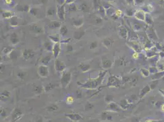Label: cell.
<instances>
[{"mask_svg":"<svg viewBox=\"0 0 164 122\" xmlns=\"http://www.w3.org/2000/svg\"><path fill=\"white\" fill-rule=\"evenodd\" d=\"M105 73H104L103 75H101L98 78L96 79V80H90V81H88L87 82H86L85 84H83V86L82 87L86 88V89H96L98 86V85L100 84L101 82L102 81V78L103 77V76H105Z\"/></svg>","mask_w":164,"mask_h":122,"instance_id":"cell-1","label":"cell"},{"mask_svg":"<svg viewBox=\"0 0 164 122\" xmlns=\"http://www.w3.org/2000/svg\"><path fill=\"white\" fill-rule=\"evenodd\" d=\"M72 79V74L70 71H64L61 78V84L63 88H66Z\"/></svg>","mask_w":164,"mask_h":122,"instance_id":"cell-2","label":"cell"},{"mask_svg":"<svg viewBox=\"0 0 164 122\" xmlns=\"http://www.w3.org/2000/svg\"><path fill=\"white\" fill-rule=\"evenodd\" d=\"M37 73L42 78H47L49 74V70L47 65H40L37 68Z\"/></svg>","mask_w":164,"mask_h":122,"instance_id":"cell-3","label":"cell"},{"mask_svg":"<svg viewBox=\"0 0 164 122\" xmlns=\"http://www.w3.org/2000/svg\"><path fill=\"white\" fill-rule=\"evenodd\" d=\"M55 69L57 71H59V72L64 71L66 69V65L65 64L64 62H62V60H59L57 58V59H55Z\"/></svg>","mask_w":164,"mask_h":122,"instance_id":"cell-4","label":"cell"},{"mask_svg":"<svg viewBox=\"0 0 164 122\" xmlns=\"http://www.w3.org/2000/svg\"><path fill=\"white\" fill-rule=\"evenodd\" d=\"M146 14L145 11L143 9L137 10V11L134 13V16L136 19L138 20L141 21H145V16H146Z\"/></svg>","mask_w":164,"mask_h":122,"instance_id":"cell-5","label":"cell"},{"mask_svg":"<svg viewBox=\"0 0 164 122\" xmlns=\"http://www.w3.org/2000/svg\"><path fill=\"white\" fill-rule=\"evenodd\" d=\"M35 52L31 49H25L22 52V57L25 60H28V59L33 58L35 56Z\"/></svg>","mask_w":164,"mask_h":122,"instance_id":"cell-6","label":"cell"},{"mask_svg":"<svg viewBox=\"0 0 164 122\" xmlns=\"http://www.w3.org/2000/svg\"><path fill=\"white\" fill-rule=\"evenodd\" d=\"M52 53L54 58L55 59H57L59 53H61V45H60L59 43H57L53 44Z\"/></svg>","mask_w":164,"mask_h":122,"instance_id":"cell-7","label":"cell"},{"mask_svg":"<svg viewBox=\"0 0 164 122\" xmlns=\"http://www.w3.org/2000/svg\"><path fill=\"white\" fill-rule=\"evenodd\" d=\"M85 34V30L82 28V27H80V28H79L75 32H74L73 36L74 38L75 39L79 40L83 37V36H84Z\"/></svg>","mask_w":164,"mask_h":122,"instance_id":"cell-8","label":"cell"},{"mask_svg":"<svg viewBox=\"0 0 164 122\" xmlns=\"http://www.w3.org/2000/svg\"><path fill=\"white\" fill-rule=\"evenodd\" d=\"M102 68L105 70H108L110 69L112 66V62L111 60L107 58H103L102 60Z\"/></svg>","mask_w":164,"mask_h":122,"instance_id":"cell-9","label":"cell"},{"mask_svg":"<svg viewBox=\"0 0 164 122\" xmlns=\"http://www.w3.org/2000/svg\"><path fill=\"white\" fill-rule=\"evenodd\" d=\"M118 34L121 38L126 39L128 37V31L124 27H120L118 30Z\"/></svg>","mask_w":164,"mask_h":122,"instance_id":"cell-10","label":"cell"},{"mask_svg":"<svg viewBox=\"0 0 164 122\" xmlns=\"http://www.w3.org/2000/svg\"><path fill=\"white\" fill-rule=\"evenodd\" d=\"M61 26L62 25H61V23H59L57 21H53L49 23V25H48V27L50 29H59Z\"/></svg>","mask_w":164,"mask_h":122,"instance_id":"cell-11","label":"cell"},{"mask_svg":"<svg viewBox=\"0 0 164 122\" xmlns=\"http://www.w3.org/2000/svg\"><path fill=\"white\" fill-rule=\"evenodd\" d=\"M29 29H30L31 31H32L34 33H36V34H40V33H42L44 32V30H43L42 27H39V26L36 25L30 26Z\"/></svg>","mask_w":164,"mask_h":122,"instance_id":"cell-12","label":"cell"},{"mask_svg":"<svg viewBox=\"0 0 164 122\" xmlns=\"http://www.w3.org/2000/svg\"><path fill=\"white\" fill-rule=\"evenodd\" d=\"M151 90V89L150 86H149V85H145V86L140 91V93L139 95L140 98H142L143 96H145V95H146L147 93H149Z\"/></svg>","mask_w":164,"mask_h":122,"instance_id":"cell-13","label":"cell"},{"mask_svg":"<svg viewBox=\"0 0 164 122\" xmlns=\"http://www.w3.org/2000/svg\"><path fill=\"white\" fill-rule=\"evenodd\" d=\"M114 40H113V39H112V38H110V37L105 38V39L103 40V45H104L107 48H108L109 47H112V46L113 45V44L114 43Z\"/></svg>","mask_w":164,"mask_h":122,"instance_id":"cell-14","label":"cell"},{"mask_svg":"<svg viewBox=\"0 0 164 122\" xmlns=\"http://www.w3.org/2000/svg\"><path fill=\"white\" fill-rule=\"evenodd\" d=\"M108 84L110 86H116L119 84V80L114 76H110L108 79Z\"/></svg>","mask_w":164,"mask_h":122,"instance_id":"cell-15","label":"cell"},{"mask_svg":"<svg viewBox=\"0 0 164 122\" xmlns=\"http://www.w3.org/2000/svg\"><path fill=\"white\" fill-rule=\"evenodd\" d=\"M11 42L12 45H17L19 42V38L16 33H13L11 36Z\"/></svg>","mask_w":164,"mask_h":122,"instance_id":"cell-16","label":"cell"},{"mask_svg":"<svg viewBox=\"0 0 164 122\" xmlns=\"http://www.w3.org/2000/svg\"><path fill=\"white\" fill-rule=\"evenodd\" d=\"M164 76V72H160V71H158V72L155 73V74H152L151 80L153 81H154V80H158L159 79L162 78Z\"/></svg>","mask_w":164,"mask_h":122,"instance_id":"cell-17","label":"cell"},{"mask_svg":"<svg viewBox=\"0 0 164 122\" xmlns=\"http://www.w3.org/2000/svg\"><path fill=\"white\" fill-rule=\"evenodd\" d=\"M79 67H80V69H81V70L83 71V72H86V71L90 70V69H91V67H90V65L84 63L80 64L79 65Z\"/></svg>","mask_w":164,"mask_h":122,"instance_id":"cell-18","label":"cell"},{"mask_svg":"<svg viewBox=\"0 0 164 122\" xmlns=\"http://www.w3.org/2000/svg\"><path fill=\"white\" fill-rule=\"evenodd\" d=\"M44 47L45 49L48 51H52L53 47V45L51 42H46L44 44Z\"/></svg>","mask_w":164,"mask_h":122,"instance_id":"cell-19","label":"cell"},{"mask_svg":"<svg viewBox=\"0 0 164 122\" xmlns=\"http://www.w3.org/2000/svg\"><path fill=\"white\" fill-rule=\"evenodd\" d=\"M68 33V27L64 25H62L59 28V34L62 36H66Z\"/></svg>","mask_w":164,"mask_h":122,"instance_id":"cell-20","label":"cell"},{"mask_svg":"<svg viewBox=\"0 0 164 122\" xmlns=\"http://www.w3.org/2000/svg\"><path fill=\"white\" fill-rule=\"evenodd\" d=\"M156 67L158 69V71L160 72H164V60L162 59V61H158Z\"/></svg>","mask_w":164,"mask_h":122,"instance_id":"cell-21","label":"cell"},{"mask_svg":"<svg viewBox=\"0 0 164 122\" xmlns=\"http://www.w3.org/2000/svg\"><path fill=\"white\" fill-rule=\"evenodd\" d=\"M51 60V58L50 56H47L45 57V58H42L41 61V64L44 65H47L48 64L50 63V62Z\"/></svg>","mask_w":164,"mask_h":122,"instance_id":"cell-22","label":"cell"},{"mask_svg":"<svg viewBox=\"0 0 164 122\" xmlns=\"http://www.w3.org/2000/svg\"><path fill=\"white\" fill-rule=\"evenodd\" d=\"M145 22L147 25H151L153 23V20L152 16H151L149 14H146V16H145Z\"/></svg>","mask_w":164,"mask_h":122,"instance_id":"cell-23","label":"cell"},{"mask_svg":"<svg viewBox=\"0 0 164 122\" xmlns=\"http://www.w3.org/2000/svg\"><path fill=\"white\" fill-rule=\"evenodd\" d=\"M146 14H149L154 11V6L151 4H148L145 6V9L143 10Z\"/></svg>","mask_w":164,"mask_h":122,"instance_id":"cell-24","label":"cell"},{"mask_svg":"<svg viewBox=\"0 0 164 122\" xmlns=\"http://www.w3.org/2000/svg\"><path fill=\"white\" fill-rule=\"evenodd\" d=\"M64 9H63V7H60V8L58 9V16L59 19L61 20H63L64 18Z\"/></svg>","mask_w":164,"mask_h":122,"instance_id":"cell-25","label":"cell"},{"mask_svg":"<svg viewBox=\"0 0 164 122\" xmlns=\"http://www.w3.org/2000/svg\"><path fill=\"white\" fill-rule=\"evenodd\" d=\"M56 85L55 84H53L52 83H49V84H47V85L45 86L44 87V90L46 92H50V91L52 90L55 87Z\"/></svg>","mask_w":164,"mask_h":122,"instance_id":"cell-26","label":"cell"},{"mask_svg":"<svg viewBox=\"0 0 164 122\" xmlns=\"http://www.w3.org/2000/svg\"><path fill=\"white\" fill-rule=\"evenodd\" d=\"M83 20H81V19L77 20H75L73 21L74 26H75V27H79V28H80V26L83 25Z\"/></svg>","mask_w":164,"mask_h":122,"instance_id":"cell-27","label":"cell"},{"mask_svg":"<svg viewBox=\"0 0 164 122\" xmlns=\"http://www.w3.org/2000/svg\"><path fill=\"white\" fill-rule=\"evenodd\" d=\"M49 37H50V40L55 43H59L60 42V38H59V36H50Z\"/></svg>","mask_w":164,"mask_h":122,"instance_id":"cell-28","label":"cell"},{"mask_svg":"<svg viewBox=\"0 0 164 122\" xmlns=\"http://www.w3.org/2000/svg\"><path fill=\"white\" fill-rule=\"evenodd\" d=\"M140 72H141V74H142V76L145 77V78L149 76V74H150V73H149V70H147V69H141Z\"/></svg>","mask_w":164,"mask_h":122,"instance_id":"cell-29","label":"cell"},{"mask_svg":"<svg viewBox=\"0 0 164 122\" xmlns=\"http://www.w3.org/2000/svg\"><path fill=\"white\" fill-rule=\"evenodd\" d=\"M142 27V25L139 23H133V29L134 31H140Z\"/></svg>","mask_w":164,"mask_h":122,"instance_id":"cell-30","label":"cell"},{"mask_svg":"<svg viewBox=\"0 0 164 122\" xmlns=\"http://www.w3.org/2000/svg\"><path fill=\"white\" fill-rule=\"evenodd\" d=\"M14 50V48H12V47H6V48H4L3 49V53L6 54H10Z\"/></svg>","mask_w":164,"mask_h":122,"instance_id":"cell-31","label":"cell"},{"mask_svg":"<svg viewBox=\"0 0 164 122\" xmlns=\"http://www.w3.org/2000/svg\"><path fill=\"white\" fill-rule=\"evenodd\" d=\"M42 90L43 89L42 87L39 86V85H36L34 88V92L36 94H40V93L42 92Z\"/></svg>","mask_w":164,"mask_h":122,"instance_id":"cell-32","label":"cell"},{"mask_svg":"<svg viewBox=\"0 0 164 122\" xmlns=\"http://www.w3.org/2000/svg\"><path fill=\"white\" fill-rule=\"evenodd\" d=\"M158 84V80H154V81H152L150 84H149V85L150 86L151 89L153 90V89H154L156 86H157V85Z\"/></svg>","mask_w":164,"mask_h":122,"instance_id":"cell-33","label":"cell"},{"mask_svg":"<svg viewBox=\"0 0 164 122\" xmlns=\"http://www.w3.org/2000/svg\"><path fill=\"white\" fill-rule=\"evenodd\" d=\"M149 73H150V74H155V73L158 72V69H157V68L156 67H149Z\"/></svg>","mask_w":164,"mask_h":122,"instance_id":"cell-34","label":"cell"},{"mask_svg":"<svg viewBox=\"0 0 164 122\" xmlns=\"http://www.w3.org/2000/svg\"><path fill=\"white\" fill-rule=\"evenodd\" d=\"M11 96V93L8 90H4L1 93V96L4 98H9Z\"/></svg>","mask_w":164,"mask_h":122,"instance_id":"cell-35","label":"cell"},{"mask_svg":"<svg viewBox=\"0 0 164 122\" xmlns=\"http://www.w3.org/2000/svg\"><path fill=\"white\" fill-rule=\"evenodd\" d=\"M28 9L29 7L27 5H18L17 7V10L18 11H28Z\"/></svg>","mask_w":164,"mask_h":122,"instance_id":"cell-36","label":"cell"},{"mask_svg":"<svg viewBox=\"0 0 164 122\" xmlns=\"http://www.w3.org/2000/svg\"><path fill=\"white\" fill-rule=\"evenodd\" d=\"M25 76H26V73L23 72V71H20V72H18L17 73V77H18L20 80H23L25 78Z\"/></svg>","mask_w":164,"mask_h":122,"instance_id":"cell-37","label":"cell"},{"mask_svg":"<svg viewBox=\"0 0 164 122\" xmlns=\"http://www.w3.org/2000/svg\"><path fill=\"white\" fill-rule=\"evenodd\" d=\"M74 99L73 96H68V97L66 98V102L67 104H72V103H74Z\"/></svg>","mask_w":164,"mask_h":122,"instance_id":"cell-38","label":"cell"},{"mask_svg":"<svg viewBox=\"0 0 164 122\" xmlns=\"http://www.w3.org/2000/svg\"><path fill=\"white\" fill-rule=\"evenodd\" d=\"M97 42L96 41L92 42L91 43L90 45V49H94L97 47Z\"/></svg>","mask_w":164,"mask_h":122,"instance_id":"cell-39","label":"cell"},{"mask_svg":"<svg viewBox=\"0 0 164 122\" xmlns=\"http://www.w3.org/2000/svg\"><path fill=\"white\" fill-rule=\"evenodd\" d=\"M81 10L83 11V12H87V11H88V10H89L88 7L87 6V5L86 4H81Z\"/></svg>","mask_w":164,"mask_h":122,"instance_id":"cell-40","label":"cell"},{"mask_svg":"<svg viewBox=\"0 0 164 122\" xmlns=\"http://www.w3.org/2000/svg\"><path fill=\"white\" fill-rule=\"evenodd\" d=\"M12 13H9V12H4L3 14V16L4 17V18H10V17H11L12 16Z\"/></svg>","mask_w":164,"mask_h":122,"instance_id":"cell-41","label":"cell"},{"mask_svg":"<svg viewBox=\"0 0 164 122\" xmlns=\"http://www.w3.org/2000/svg\"><path fill=\"white\" fill-rule=\"evenodd\" d=\"M145 2V0H134V3L136 5H141L143 4Z\"/></svg>","mask_w":164,"mask_h":122,"instance_id":"cell-42","label":"cell"},{"mask_svg":"<svg viewBox=\"0 0 164 122\" xmlns=\"http://www.w3.org/2000/svg\"><path fill=\"white\" fill-rule=\"evenodd\" d=\"M54 13H55V11L52 8H50L48 10V11H47V15H49V16L53 15Z\"/></svg>","mask_w":164,"mask_h":122,"instance_id":"cell-43","label":"cell"},{"mask_svg":"<svg viewBox=\"0 0 164 122\" xmlns=\"http://www.w3.org/2000/svg\"><path fill=\"white\" fill-rule=\"evenodd\" d=\"M17 25H18V23H17V21L15 20V19H14V18H12L11 22V25L12 26H17Z\"/></svg>","mask_w":164,"mask_h":122,"instance_id":"cell-44","label":"cell"},{"mask_svg":"<svg viewBox=\"0 0 164 122\" xmlns=\"http://www.w3.org/2000/svg\"><path fill=\"white\" fill-rule=\"evenodd\" d=\"M10 56H11V59H17V54H15V53L14 52V51H12V52L10 54Z\"/></svg>","mask_w":164,"mask_h":122,"instance_id":"cell-45","label":"cell"},{"mask_svg":"<svg viewBox=\"0 0 164 122\" xmlns=\"http://www.w3.org/2000/svg\"><path fill=\"white\" fill-rule=\"evenodd\" d=\"M69 11H70V12H74V11H76L75 5H70V6H69Z\"/></svg>","mask_w":164,"mask_h":122,"instance_id":"cell-46","label":"cell"},{"mask_svg":"<svg viewBox=\"0 0 164 122\" xmlns=\"http://www.w3.org/2000/svg\"><path fill=\"white\" fill-rule=\"evenodd\" d=\"M76 95H77L78 98H81L82 96V93H81V92L80 90H77V92H76Z\"/></svg>","mask_w":164,"mask_h":122,"instance_id":"cell-47","label":"cell"},{"mask_svg":"<svg viewBox=\"0 0 164 122\" xmlns=\"http://www.w3.org/2000/svg\"><path fill=\"white\" fill-rule=\"evenodd\" d=\"M72 51H73V47H72V46L70 45H67V51L68 52H71Z\"/></svg>","mask_w":164,"mask_h":122,"instance_id":"cell-48","label":"cell"},{"mask_svg":"<svg viewBox=\"0 0 164 122\" xmlns=\"http://www.w3.org/2000/svg\"><path fill=\"white\" fill-rule=\"evenodd\" d=\"M127 14L128 15H129V16H132V15H134V12H133V11H132V10H131V9L129 10V11H127Z\"/></svg>","mask_w":164,"mask_h":122,"instance_id":"cell-49","label":"cell"},{"mask_svg":"<svg viewBox=\"0 0 164 122\" xmlns=\"http://www.w3.org/2000/svg\"><path fill=\"white\" fill-rule=\"evenodd\" d=\"M159 56L162 59H164V51H160L159 53Z\"/></svg>","mask_w":164,"mask_h":122,"instance_id":"cell-50","label":"cell"},{"mask_svg":"<svg viewBox=\"0 0 164 122\" xmlns=\"http://www.w3.org/2000/svg\"><path fill=\"white\" fill-rule=\"evenodd\" d=\"M160 111H161L162 112L164 113V103H162V104H161V106H160Z\"/></svg>","mask_w":164,"mask_h":122,"instance_id":"cell-51","label":"cell"},{"mask_svg":"<svg viewBox=\"0 0 164 122\" xmlns=\"http://www.w3.org/2000/svg\"><path fill=\"white\" fill-rule=\"evenodd\" d=\"M133 58H135V59H137V58H138V53H136L135 52V53L133 54Z\"/></svg>","mask_w":164,"mask_h":122,"instance_id":"cell-52","label":"cell"},{"mask_svg":"<svg viewBox=\"0 0 164 122\" xmlns=\"http://www.w3.org/2000/svg\"><path fill=\"white\" fill-rule=\"evenodd\" d=\"M145 122H157V121L155 120H147Z\"/></svg>","mask_w":164,"mask_h":122,"instance_id":"cell-53","label":"cell"},{"mask_svg":"<svg viewBox=\"0 0 164 122\" xmlns=\"http://www.w3.org/2000/svg\"><path fill=\"white\" fill-rule=\"evenodd\" d=\"M4 69H5V66L3 65H1V72H3Z\"/></svg>","mask_w":164,"mask_h":122,"instance_id":"cell-54","label":"cell"},{"mask_svg":"<svg viewBox=\"0 0 164 122\" xmlns=\"http://www.w3.org/2000/svg\"><path fill=\"white\" fill-rule=\"evenodd\" d=\"M159 92L161 93L162 95L164 96V90H162V89H159Z\"/></svg>","mask_w":164,"mask_h":122,"instance_id":"cell-55","label":"cell"},{"mask_svg":"<svg viewBox=\"0 0 164 122\" xmlns=\"http://www.w3.org/2000/svg\"><path fill=\"white\" fill-rule=\"evenodd\" d=\"M96 22H97V23H101V22H102V20L99 19V18H98V19L96 20Z\"/></svg>","mask_w":164,"mask_h":122,"instance_id":"cell-56","label":"cell"},{"mask_svg":"<svg viewBox=\"0 0 164 122\" xmlns=\"http://www.w3.org/2000/svg\"><path fill=\"white\" fill-rule=\"evenodd\" d=\"M127 1L128 2V3H132L134 2V0H127Z\"/></svg>","mask_w":164,"mask_h":122,"instance_id":"cell-57","label":"cell"},{"mask_svg":"<svg viewBox=\"0 0 164 122\" xmlns=\"http://www.w3.org/2000/svg\"><path fill=\"white\" fill-rule=\"evenodd\" d=\"M40 1H41L42 3H45V2H46V1H47V0H40Z\"/></svg>","mask_w":164,"mask_h":122,"instance_id":"cell-58","label":"cell"},{"mask_svg":"<svg viewBox=\"0 0 164 122\" xmlns=\"http://www.w3.org/2000/svg\"><path fill=\"white\" fill-rule=\"evenodd\" d=\"M162 1H163V3H162V6L164 7V0H162Z\"/></svg>","mask_w":164,"mask_h":122,"instance_id":"cell-59","label":"cell"},{"mask_svg":"<svg viewBox=\"0 0 164 122\" xmlns=\"http://www.w3.org/2000/svg\"><path fill=\"white\" fill-rule=\"evenodd\" d=\"M162 79L163 81H164V76H163V78H162Z\"/></svg>","mask_w":164,"mask_h":122,"instance_id":"cell-60","label":"cell"}]
</instances>
